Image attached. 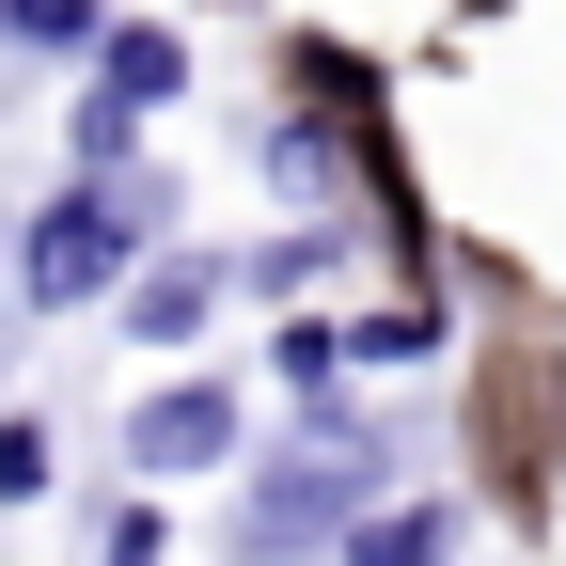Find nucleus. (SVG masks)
Segmentation results:
<instances>
[{
  "mask_svg": "<svg viewBox=\"0 0 566 566\" xmlns=\"http://www.w3.org/2000/svg\"><path fill=\"white\" fill-rule=\"evenodd\" d=\"M331 331H346V363H441V346H457L441 300H378V315H331Z\"/></svg>",
  "mask_w": 566,
  "mask_h": 566,
  "instance_id": "6e6552de",
  "label": "nucleus"
},
{
  "mask_svg": "<svg viewBox=\"0 0 566 566\" xmlns=\"http://www.w3.org/2000/svg\"><path fill=\"white\" fill-rule=\"evenodd\" d=\"M346 566H457V504H363Z\"/></svg>",
  "mask_w": 566,
  "mask_h": 566,
  "instance_id": "423d86ee",
  "label": "nucleus"
},
{
  "mask_svg": "<svg viewBox=\"0 0 566 566\" xmlns=\"http://www.w3.org/2000/svg\"><path fill=\"white\" fill-rule=\"evenodd\" d=\"M268 378L300 394V409H331V378H346V331H331V315H283V346H268Z\"/></svg>",
  "mask_w": 566,
  "mask_h": 566,
  "instance_id": "9d476101",
  "label": "nucleus"
},
{
  "mask_svg": "<svg viewBox=\"0 0 566 566\" xmlns=\"http://www.w3.org/2000/svg\"><path fill=\"white\" fill-rule=\"evenodd\" d=\"M95 566H174V535H158V504H111V520H95Z\"/></svg>",
  "mask_w": 566,
  "mask_h": 566,
  "instance_id": "ddd939ff",
  "label": "nucleus"
},
{
  "mask_svg": "<svg viewBox=\"0 0 566 566\" xmlns=\"http://www.w3.org/2000/svg\"><path fill=\"white\" fill-rule=\"evenodd\" d=\"M95 95H126V111H174V95H189V32H158V17H111V32H95Z\"/></svg>",
  "mask_w": 566,
  "mask_h": 566,
  "instance_id": "39448f33",
  "label": "nucleus"
},
{
  "mask_svg": "<svg viewBox=\"0 0 566 566\" xmlns=\"http://www.w3.org/2000/svg\"><path fill=\"white\" fill-rule=\"evenodd\" d=\"M126 472L142 488H205V472H237V394L221 378H158L126 409Z\"/></svg>",
  "mask_w": 566,
  "mask_h": 566,
  "instance_id": "7ed1b4c3",
  "label": "nucleus"
},
{
  "mask_svg": "<svg viewBox=\"0 0 566 566\" xmlns=\"http://www.w3.org/2000/svg\"><path fill=\"white\" fill-rule=\"evenodd\" d=\"M111 32V0H0V48H32V63H95Z\"/></svg>",
  "mask_w": 566,
  "mask_h": 566,
  "instance_id": "0eeeda50",
  "label": "nucleus"
},
{
  "mask_svg": "<svg viewBox=\"0 0 566 566\" xmlns=\"http://www.w3.org/2000/svg\"><path fill=\"white\" fill-rule=\"evenodd\" d=\"M221 283H237V252H142L126 268V331L142 346H189L205 315H221Z\"/></svg>",
  "mask_w": 566,
  "mask_h": 566,
  "instance_id": "20e7f679",
  "label": "nucleus"
},
{
  "mask_svg": "<svg viewBox=\"0 0 566 566\" xmlns=\"http://www.w3.org/2000/svg\"><path fill=\"white\" fill-rule=\"evenodd\" d=\"M63 174H142V111L126 95H63Z\"/></svg>",
  "mask_w": 566,
  "mask_h": 566,
  "instance_id": "1a4fd4ad",
  "label": "nucleus"
},
{
  "mask_svg": "<svg viewBox=\"0 0 566 566\" xmlns=\"http://www.w3.org/2000/svg\"><path fill=\"white\" fill-rule=\"evenodd\" d=\"M142 252H158V174H63L32 205V237H17V300L32 315H95V300H126Z\"/></svg>",
  "mask_w": 566,
  "mask_h": 566,
  "instance_id": "f257e3e1",
  "label": "nucleus"
},
{
  "mask_svg": "<svg viewBox=\"0 0 566 566\" xmlns=\"http://www.w3.org/2000/svg\"><path fill=\"white\" fill-rule=\"evenodd\" d=\"M315 268H331V221H300V237H268V252H237V283H268V300H300Z\"/></svg>",
  "mask_w": 566,
  "mask_h": 566,
  "instance_id": "9b49d317",
  "label": "nucleus"
},
{
  "mask_svg": "<svg viewBox=\"0 0 566 566\" xmlns=\"http://www.w3.org/2000/svg\"><path fill=\"white\" fill-rule=\"evenodd\" d=\"M48 472H63V457H48V424H32V409H0V504H48Z\"/></svg>",
  "mask_w": 566,
  "mask_h": 566,
  "instance_id": "f8f14e48",
  "label": "nucleus"
},
{
  "mask_svg": "<svg viewBox=\"0 0 566 566\" xmlns=\"http://www.w3.org/2000/svg\"><path fill=\"white\" fill-rule=\"evenodd\" d=\"M378 472H394V457L363 441V424H331V409H315L300 441H283V457H268V472L237 488V566H283V551H331L346 520L378 504Z\"/></svg>",
  "mask_w": 566,
  "mask_h": 566,
  "instance_id": "f03ea898",
  "label": "nucleus"
}]
</instances>
